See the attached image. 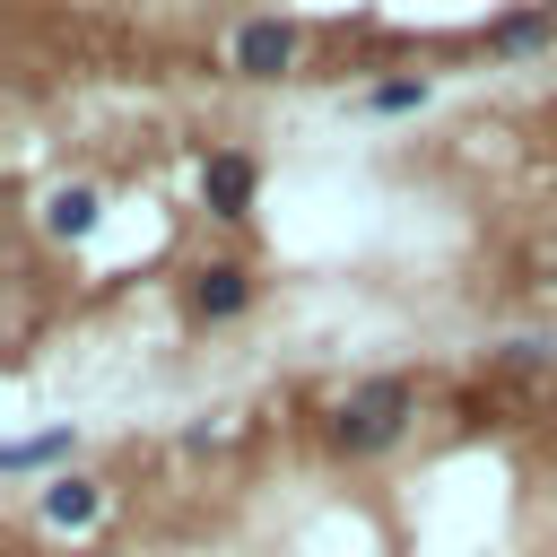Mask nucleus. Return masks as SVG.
Segmentation results:
<instances>
[{
  "instance_id": "9",
  "label": "nucleus",
  "mask_w": 557,
  "mask_h": 557,
  "mask_svg": "<svg viewBox=\"0 0 557 557\" xmlns=\"http://www.w3.org/2000/svg\"><path fill=\"white\" fill-rule=\"evenodd\" d=\"M52 453H70V435H35V444H9L0 461H9V470H35V461H52Z\"/></svg>"
},
{
  "instance_id": "1",
  "label": "nucleus",
  "mask_w": 557,
  "mask_h": 557,
  "mask_svg": "<svg viewBox=\"0 0 557 557\" xmlns=\"http://www.w3.org/2000/svg\"><path fill=\"white\" fill-rule=\"evenodd\" d=\"M409 418H418V383H409V374H366V383L331 409V444H339L348 461H366V453H392V444L409 435Z\"/></svg>"
},
{
  "instance_id": "3",
  "label": "nucleus",
  "mask_w": 557,
  "mask_h": 557,
  "mask_svg": "<svg viewBox=\"0 0 557 557\" xmlns=\"http://www.w3.org/2000/svg\"><path fill=\"white\" fill-rule=\"evenodd\" d=\"M252 191H261V165H252L244 148H218V157L200 165V200H209V218H252Z\"/></svg>"
},
{
  "instance_id": "7",
  "label": "nucleus",
  "mask_w": 557,
  "mask_h": 557,
  "mask_svg": "<svg viewBox=\"0 0 557 557\" xmlns=\"http://www.w3.org/2000/svg\"><path fill=\"white\" fill-rule=\"evenodd\" d=\"M44 226H52V235H87V226H96V191H87V183L52 191V200H44Z\"/></svg>"
},
{
  "instance_id": "4",
  "label": "nucleus",
  "mask_w": 557,
  "mask_h": 557,
  "mask_svg": "<svg viewBox=\"0 0 557 557\" xmlns=\"http://www.w3.org/2000/svg\"><path fill=\"white\" fill-rule=\"evenodd\" d=\"M244 305H252V278H244L235 261H209V270L191 278V313H200V322H235Z\"/></svg>"
},
{
  "instance_id": "8",
  "label": "nucleus",
  "mask_w": 557,
  "mask_h": 557,
  "mask_svg": "<svg viewBox=\"0 0 557 557\" xmlns=\"http://www.w3.org/2000/svg\"><path fill=\"white\" fill-rule=\"evenodd\" d=\"M366 104H374V113H418V104H426V78H383Z\"/></svg>"
},
{
  "instance_id": "5",
  "label": "nucleus",
  "mask_w": 557,
  "mask_h": 557,
  "mask_svg": "<svg viewBox=\"0 0 557 557\" xmlns=\"http://www.w3.org/2000/svg\"><path fill=\"white\" fill-rule=\"evenodd\" d=\"M44 522H52V531L96 522V487H87V479H52V487H44Z\"/></svg>"
},
{
  "instance_id": "6",
  "label": "nucleus",
  "mask_w": 557,
  "mask_h": 557,
  "mask_svg": "<svg viewBox=\"0 0 557 557\" xmlns=\"http://www.w3.org/2000/svg\"><path fill=\"white\" fill-rule=\"evenodd\" d=\"M540 44H557V9H531V17H505V26L487 35V52H540Z\"/></svg>"
},
{
  "instance_id": "2",
  "label": "nucleus",
  "mask_w": 557,
  "mask_h": 557,
  "mask_svg": "<svg viewBox=\"0 0 557 557\" xmlns=\"http://www.w3.org/2000/svg\"><path fill=\"white\" fill-rule=\"evenodd\" d=\"M296 52H305V35H296L287 17H244V26H235V44H226L235 78H287V70H296Z\"/></svg>"
}]
</instances>
